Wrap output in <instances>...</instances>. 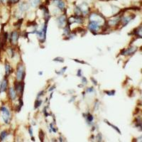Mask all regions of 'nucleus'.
<instances>
[{"mask_svg":"<svg viewBox=\"0 0 142 142\" xmlns=\"http://www.w3.org/2000/svg\"><path fill=\"white\" fill-rule=\"evenodd\" d=\"M25 76V68L23 65H19L16 71V79L18 81L23 80Z\"/></svg>","mask_w":142,"mask_h":142,"instance_id":"obj_2","label":"nucleus"},{"mask_svg":"<svg viewBox=\"0 0 142 142\" xmlns=\"http://www.w3.org/2000/svg\"><path fill=\"white\" fill-rule=\"evenodd\" d=\"M102 134H98V135H97V141H99V142H101L102 141Z\"/></svg>","mask_w":142,"mask_h":142,"instance_id":"obj_30","label":"nucleus"},{"mask_svg":"<svg viewBox=\"0 0 142 142\" xmlns=\"http://www.w3.org/2000/svg\"><path fill=\"white\" fill-rule=\"evenodd\" d=\"M67 18L65 15H62V16H59L58 18V26L60 28L65 27L66 26V23H67Z\"/></svg>","mask_w":142,"mask_h":142,"instance_id":"obj_5","label":"nucleus"},{"mask_svg":"<svg viewBox=\"0 0 142 142\" xmlns=\"http://www.w3.org/2000/svg\"><path fill=\"white\" fill-rule=\"evenodd\" d=\"M7 85H8V81L5 78L1 82V85H0V92H3L6 91V89L7 88Z\"/></svg>","mask_w":142,"mask_h":142,"instance_id":"obj_11","label":"nucleus"},{"mask_svg":"<svg viewBox=\"0 0 142 142\" xmlns=\"http://www.w3.org/2000/svg\"><path fill=\"white\" fill-rule=\"evenodd\" d=\"M22 20H23V19H19V21H17V24H16V25H18L17 27H19V28H20V25H21V23H22Z\"/></svg>","mask_w":142,"mask_h":142,"instance_id":"obj_31","label":"nucleus"},{"mask_svg":"<svg viewBox=\"0 0 142 142\" xmlns=\"http://www.w3.org/2000/svg\"><path fill=\"white\" fill-rule=\"evenodd\" d=\"M39 138H40V140L41 141H43V138H44V134L43 131H40V134H39Z\"/></svg>","mask_w":142,"mask_h":142,"instance_id":"obj_26","label":"nucleus"},{"mask_svg":"<svg viewBox=\"0 0 142 142\" xmlns=\"http://www.w3.org/2000/svg\"><path fill=\"white\" fill-rule=\"evenodd\" d=\"M80 9L82 11V14H83L84 15H86L89 13V7L87 5V3H83L81 5H80Z\"/></svg>","mask_w":142,"mask_h":142,"instance_id":"obj_7","label":"nucleus"},{"mask_svg":"<svg viewBox=\"0 0 142 142\" xmlns=\"http://www.w3.org/2000/svg\"><path fill=\"white\" fill-rule=\"evenodd\" d=\"M11 73V68L10 65L8 63H6L5 64V73L6 76H8Z\"/></svg>","mask_w":142,"mask_h":142,"instance_id":"obj_17","label":"nucleus"},{"mask_svg":"<svg viewBox=\"0 0 142 142\" xmlns=\"http://www.w3.org/2000/svg\"><path fill=\"white\" fill-rule=\"evenodd\" d=\"M91 80H93V82H94V84H95V85H97V81H96V80H95L94 78H91Z\"/></svg>","mask_w":142,"mask_h":142,"instance_id":"obj_36","label":"nucleus"},{"mask_svg":"<svg viewBox=\"0 0 142 142\" xmlns=\"http://www.w3.org/2000/svg\"><path fill=\"white\" fill-rule=\"evenodd\" d=\"M53 60L54 61H58V62H60V63H63L64 62V60H63V58H56L53 59Z\"/></svg>","mask_w":142,"mask_h":142,"instance_id":"obj_25","label":"nucleus"},{"mask_svg":"<svg viewBox=\"0 0 142 142\" xmlns=\"http://www.w3.org/2000/svg\"><path fill=\"white\" fill-rule=\"evenodd\" d=\"M9 97H10L11 100H14L16 97V92L15 91V89H14L13 87L9 88Z\"/></svg>","mask_w":142,"mask_h":142,"instance_id":"obj_15","label":"nucleus"},{"mask_svg":"<svg viewBox=\"0 0 142 142\" xmlns=\"http://www.w3.org/2000/svg\"><path fill=\"white\" fill-rule=\"evenodd\" d=\"M105 92L107 93V95H110V96L114 95L115 94V91H114V90H112V91H105Z\"/></svg>","mask_w":142,"mask_h":142,"instance_id":"obj_24","label":"nucleus"},{"mask_svg":"<svg viewBox=\"0 0 142 142\" xmlns=\"http://www.w3.org/2000/svg\"><path fill=\"white\" fill-rule=\"evenodd\" d=\"M102 25L100 24L99 23H97V21H89V24H88V28L90 31L93 33L96 34L97 32L100 30V28H102Z\"/></svg>","mask_w":142,"mask_h":142,"instance_id":"obj_1","label":"nucleus"},{"mask_svg":"<svg viewBox=\"0 0 142 142\" xmlns=\"http://www.w3.org/2000/svg\"><path fill=\"white\" fill-rule=\"evenodd\" d=\"M93 119H94L93 116L91 115L90 114H87V121H88L89 123L92 122V121H93Z\"/></svg>","mask_w":142,"mask_h":142,"instance_id":"obj_22","label":"nucleus"},{"mask_svg":"<svg viewBox=\"0 0 142 142\" xmlns=\"http://www.w3.org/2000/svg\"><path fill=\"white\" fill-rule=\"evenodd\" d=\"M75 15H77V16H81L82 15V11L80 10V7L76 6L75 8Z\"/></svg>","mask_w":142,"mask_h":142,"instance_id":"obj_21","label":"nucleus"},{"mask_svg":"<svg viewBox=\"0 0 142 142\" xmlns=\"http://www.w3.org/2000/svg\"><path fill=\"white\" fill-rule=\"evenodd\" d=\"M28 6L26 3H22L19 5V9L22 12L26 11L27 10H28Z\"/></svg>","mask_w":142,"mask_h":142,"instance_id":"obj_16","label":"nucleus"},{"mask_svg":"<svg viewBox=\"0 0 142 142\" xmlns=\"http://www.w3.org/2000/svg\"><path fill=\"white\" fill-rule=\"evenodd\" d=\"M137 141H138V142H142V137H139V138L137 139Z\"/></svg>","mask_w":142,"mask_h":142,"instance_id":"obj_34","label":"nucleus"},{"mask_svg":"<svg viewBox=\"0 0 142 142\" xmlns=\"http://www.w3.org/2000/svg\"><path fill=\"white\" fill-rule=\"evenodd\" d=\"M137 51V47H132L129 48H126V50H124L122 51L121 52V55H124V56H130V55H133L134 53H135Z\"/></svg>","mask_w":142,"mask_h":142,"instance_id":"obj_4","label":"nucleus"},{"mask_svg":"<svg viewBox=\"0 0 142 142\" xmlns=\"http://www.w3.org/2000/svg\"><path fill=\"white\" fill-rule=\"evenodd\" d=\"M19 39V33L17 31H13L11 35V42L13 45H16Z\"/></svg>","mask_w":142,"mask_h":142,"instance_id":"obj_8","label":"nucleus"},{"mask_svg":"<svg viewBox=\"0 0 142 142\" xmlns=\"http://www.w3.org/2000/svg\"><path fill=\"white\" fill-rule=\"evenodd\" d=\"M87 92H95V89L93 87H89L88 89L86 90Z\"/></svg>","mask_w":142,"mask_h":142,"instance_id":"obj_29","label":"nucleus"},{"mask_svg":"<svg viewBox=\"0 0 142 142\" xmlns=\"http://www.w3.org/2000/svg\"><path fill=\"white\" fill-rule=\"evenodd\" d=\"M1 111L2 112V118H3L4 121L6 124H8L9 122V119H10V113H9V112L5 107H2L1 108Z\"/></svg>","mask_w":142,"mask_h":142,"instance_id":"obj_3","label":"nucleus"},{"mask_svg":"<svg viewBox=\"0 0 142 142\" xmlns=\"http://www.w3.org/2000/svg\"><path fill=\"white\" fill-rule=\"evenodd\" d=\"M75 61H76V62H78V63H83V64H85V63H86L85 62H84V61H79V60H74Z\"/></svg>","mask_w":142,"mask_h":142,"instance_id":"obj_35","label":"nucleus"},{"mask_svg":"<svg viewBox=\"0 0 142 142\" xmlns=\"http://www.w3.org/2000/svg\"><path fill=\"white\" fill-rule=\"evenodd\" d=\"M19 0H9L8 2L9 3H11V4H16L17 2H19Z\"/></svg>","mask_w":142,"mask_h":142,"instance_id":"obj_28","label":"nucleus"},{"mask_svg":"<svg viewBox=\"0 0 142 142\" xmlns=\"http://www.w3.org/2000/svg\"><path fill=\"white\" fill-rule=\"evenodd\" d=\"M41 103H42V100H37L35 102V109H36L38 107H39L40 105H41Z\"/></svg>","mask_w":142,"mask_h":142,"instance_id":"obj_23","label":"nucleus"},{"mask_svg":"<svg viewBox=\"0 0 142 142\" xmlns=\"http://www.w3.org/2000/svg\"><path fill=\"white\" fill-rule=\"evenodd\" d=\"M135 17V15H131V16H122L121 18V21L123 27L126 26L132 19Z\"/></svg>","mask_w":142,"mask_h":142,"instance_id":"obj_6","label":"nucleus"},{"mask_svg":"<svg viewBox=\"0 0 142 142\" xmlns=\"http://www.w3.org/2000/svg\"><path fill=\"white\" fill-rule=\"evenodd\" d=\"M54 3H55V4L60 9L63 10V9H65V2L63 1L62 0H55Z\"/></svg>","mask_w":142,"mask_h":142,"instance_id":"obj_12","label":"nucleus"},{"mask_svg":"<svg viewBox=\"0 0 142 142\" xmlns=\"http://www.w3.org/2000/svg\"><path fill=\"white\" fill-rule=\"evenodd\" d=\"M15 86H16V91H17L20 95H22L23 92H24V83H21V82H19V83H16Z\"/></svg>","mask_w":142,"mask_h":142,"instance_id":"obj_10","label":"nucleus"},{"mask_svg":"<svg viewBox=\"0 0 142 142\" xmlns=\"http://www.w3.org/2000/svg\"><path fill=\"white\" fill-rule=\"evenodd\" d=\"M77 75L79 77H82V70H78V72L77 73Z\"/></svg>","mask_w":142,"mask_h":142,"instance_id":"obj_33","label":"nucleus"},{"mask_svg":"<svg viewBox=\"0 0 142 142\" xmlns=\"http://www.w3.org/2000/svg\"><path fill=\"white\" fill-rule=\"evenodd\" d=\"M81 80H82V83H83V84L86 85L87 83V79H86L85 77H82V79H81Z\"/></svg>","mask_w":142,"mask_h":142,"instance_id":"obj_27","label":"nucleus"},{"mask_svg":"<svg viewBox=\"0 0 142 142\" xmlns=\"http://www.w3.org/2000/svg\"><path fill=\"white\" fill-rule=\"evenodd\" d=\"M121 21V17H116L113 19H110L108 21V26L110 27H114L116 26L119 22Z\"/></svg>","mask_w":142,"mask_h":142,"instance_id":"obj_9","label":"nucleus"},{"mask_svg":"<svg viewBox=\"0 0 142 142\" xmlns=\"http://www.w3.org/2000/svg\"><path fill=\"white\" fill-rule=\"evenodd\" d=\"M28 131H29V134H30L31 137H33V129H32L31 127H29Z\"/></svg>","mask_w":142,"mask_h":142,"instance_id":"obj_32","label":"nucleus"},{"mask_svg":"<svg viewBox=\"0 0 142 142\" xmlns=\"http://www.w3.org/2000/svg\"><path fill=\"white\" fill-rule=\"evenodd\" d=\"M40 4V0H30V4L33 7H36Z\"/></svg>","mask_w":142,"mask_h":142,"instance_id":"obj_18","label":"nucleus"},{"mask_svg":"<svg viewBox=\"0 0 142 142\" xmlns=\"http://www.w3.org/2000/svg\"><path fill=\"white\" fill-rule=\"evenodd\" d=\"M1 1H2L3 3H5L6 1V0H1Z\"/></svg>","mask_w":142,"mask_h":142,"instance_id":"obj_37","label":"nucleus"},{"mask_svg":"<svg viewBox=\"0 0 142 142\" xmlns=\"http://www.w3.org/2000/svg\"><path fill=\"white\" fill-rule=\"evenodd\" d=\"M7 36H8L7 33H4L1 35V36L0 38V45H1V46H3L5 44V43L6 42V40H7Z\"/></svg>","mask_w":142,"mask_h":142,"instance_id":"obj_13","label":"nucleus"},{"mask_svg":"<svg viewBox=\"0 0 142 142\" xmlns=\"http://www.w3.org/2000/svg\"><path fill=\"white\" fill-rule=\"evenodd\" d=\"M134 34L139 38H142V24L134 31Z\"/></svg>","mask_w":142,"mask_h":142,"instance_id":"obj_14","label":"nucleus"},{"mask_svg":"<svg viewBox=\"0 0 142 142\" xmlns=\"http://www.w3.org/2000/svg\"><path fill=\"white\" fill-rule=\"evenodd\" d=\"M7 135H8V134H7V132H6V131H4V132H1V134H0V141H3L6 137H7Z\"/></svg>","mask_w":142,"mask_h":142,"instance_id":"obj_20","label":"nucleus"},{"mask_svg":"<svg viewBox=\"0 0 142 142\" xmlns=\"http://www.w3.org/2000/svg\"><path fill=\"white\" fill-rule=\"evenodd\" d=\"M105 121L106 123H107V124H108V125H109V126H112V128H113V129H115L116 131V132H118V133H119V134H121V132H120V131H119V129H118V128H117V127H116V126H114V125H113V124H110V122H109V121H107V120H106V119H105Z\"/></svg>","mask_w":142,"mask_h":142,"instance_id":"obj_19","label":"nucleus"}]
</instances>
